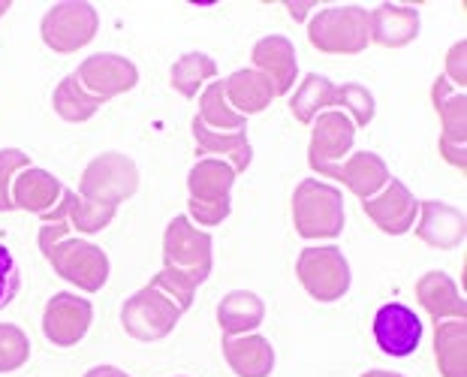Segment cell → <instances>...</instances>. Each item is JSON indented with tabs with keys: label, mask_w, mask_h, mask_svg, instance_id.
<instances>
[{
	"label": "cell",
	"mask_w": 467,
	"mask_h": 377,
	"mask_svg": "<svg viewBox=\"0 0 467 377\" xmlns=\"http://www.w3.org/2000/svg\"><path fill=\"white\" fill-rule=\"evenodd\" d=\"M374 341L386 356H395V360H404V356L416 353L422 344L420 314L410 311L401 302L383 305V309L374 314Z\"/></svg>",
	"instance_id": "cell-1"
},
{
	"label": "cell",
	"mask_w": 467,
	"mask_h": 377,
	"mask_svg": "<svg viewBox=\"0 0 467 377\" xmlns=\"http://www.w3.org/2000/svg\"><path fill=\"white\" fill-rule=\"evenodd\" d=\"M18 287H22V275H18V263L13 251L0 242V311L6 309L9 302L18 296Z\"/></svg>",
	"instance_id": "cell-2"
}]
</instances>
